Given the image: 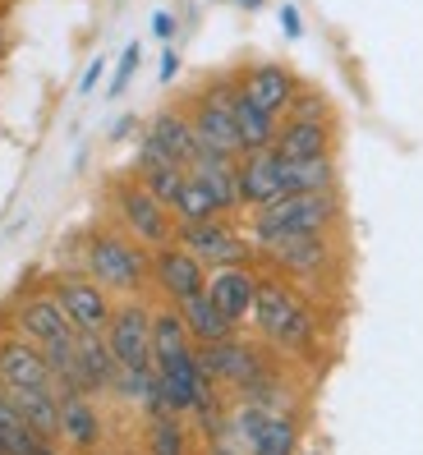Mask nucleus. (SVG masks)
<instances>
[{
    "label": "nucleus",
    "instance_id": "obj_1",
    "mask_svg": "<svg viewBox=\"0 0 423 455\" xmlns=\"http://www.w3.org/2000/svg\"><path fill=\"white\" fill-rule=\"evenodd\" d=\"M249 327L281 359H308L317 350V340H323L308 290L276 276V272L258 276V299H253V313H249Z\"/></svg>",
    "mask_w": 423,
    "mask_h": 455
},
{
    "label": "nucleus",
    "instance_id": "obj_2",
    "mask_svg": "<svg viewBox=\"0 0 423 455\" xmlns=\"http://www.w3.org/2000/svg\"><path fill=\"white\" fill-rule=\"evenodd\" d=\"M78 267L111 294V299H139L152 285V253L129 239L120 226H92L84 230V253Z\"/></svg>",
    "mask_w": 423,
    "mask_h": 455
},
{
    "label": "nucleus",
    "instance_id": "obj_3",
    "mask_svg": "<svg viewBox=\"0 0 423 455\" xmlns=\"http://www.w3.org/2000/svg\"><path fill=\"white\" fill-rule=\"evenodd\" d=\"M336 221H340V194H285L249 212L244 230L253 249L262 253L267 244H281V239H295V235H336Z\"/></svg>",
    "mask_w": 423,
    "mask_h": 455
},
{
    "label": "nucleus",
    "instance_id": "obj_4",
    "mask_svg": "<svg viewBox=\"0 0 423 455\" xmlns=\"http://www.w3.org/2000/svg\"><path fill=\"white\" fill-rule=\"evenodd\" d=\"M106 203H111V226H120L129 239H139V244L148 253L175 244V217L171 207L143 189L139 175H116L111 184H106Z\"/></svg>",
    "mask_w": 423,
    "mask_h": 455
},
{
    "label": "nucleus",
    "instance_id": "obj_5",
    "mask_svg": "<svg viewBox=\"0 0 423 455\" xmlns=\"http://www.w3.org/2000/svg\"><path fill=\"white\" fill-rule=\"evenodd\" d=\"M235 92H240V84H235V74H212L207 84L184 101V116H189L194 133H198V148L203 152H217V156H244L240 148V133H235Z\"/></svg>",
    "mask_w": 423,
    "mask_h": 455
},
{
    "label": "nucleus",
    "instance_id": "obj_6",
    "mask_svg": "<svg viewBox=\"0 0 423 455\" xmlns=\"http://www.w3.org/2000/svg\"><path fill=\"white\" fill-rule=\"evenodd\" d=\"M276 363V355L262 345L258 336H226V340H212V345H198V368L203 378L226 391V395H240L244 387H253L262 372Z\"/></svg>",
    "mask_w": 423,
    "mask_h": 455
},
{
    "label": "nucleus",
    "instance_id": "obj_7",
    "mask_svg": "<svg viewBox=\"0 0 423 455\" xmlns=\"http://www.w3.org/2000/svg\"><path fill=\"white\" fill-rule=\"evenodd\" d=\"M175 244L189 249L207 272L212 267H240V262H262L253 239L240 217H207V221H184L175 226Z\"/></svg>",
    "mask_w": 423,
    "mask_h": 455
},
{
    "label": "nucleus",
    "instance_id": "obj_8",
    "mask_svg": "<svg viewBox=\"0 0 423 455\" xmlns=\"http://www.w3.org/2000/svg\"><path fill=\"white\" fill-rule=\"evenodd\" d=\"M101 336H106V345H111L120 372H152L156 368L152 363V304H148V294L120 299Z\"/></svg>",
    "mask_w": 423,
    "mask_h": 455
},
{
    "label": "nucleus",
    "instance_id": "obj_9",
    "mask_svg": "<svg viewBox=\"0 0 423 455\" xmlns=\"http://www.w3.org/2000/svg\"><path fill=\"white\" fill-rule=\"evenodd\" d=\"M258 258L285 281L317 285L336 272V235H295V239H281V244H267Z\"/></svg>",
    "mask_w": 423,
    "mask_h": 455
},
{
    "label": "nucleus",
    "instance_id": "obj_10",
    "mask_svg": "<svg viewBox=\"0 0 423 455\" xmlns=\"http://www.w3.org/2000/svg\"><path fill=\"white\" fill-rule=\"evenodd\" d=\"M230 419L240 427L249 455H299V419L295 410H262L230 400Z\"/></svg>",
    "mask_w": 423,
    "mask_h": 455
},
{
    "label": "nucleus",
    "instance_id": "obj_11",
    "mask_svg": "<svg viewBox=\"0 0 423 455\" xmlns=\"http://www.w3.org/2000/svg\"><path fill=\"white\" fill-rule=\"evenodd\" d=\"M46 290L56 294V304L65 308L74 331H106V323H111V313H116V299L84 272V267H65V272H56L46 281Z\"/></svg>",
    "mask_w": 423,
    "mask_h": 455
},
{
    "label": "nucleus",
    "instance_id": "obj_12",
    "mask_svg": "<svg viewBox=\"0 0 423 455\" xmlns=\"http://www.w3.org/2000/svg\"><path fill=\"white\" fill-rule=\"evenodd\" d=\"M235 78H240V92L258 106V111H267L276 120L290 111L295 92L304 88V78L281 60H249L244 69H235Z\"/></svg>",
    "mask_w": 423,
    "mask_h": 455
},
{
    "label": "nucleus",
    "instance_id": "obj_13",
    "mask_svg": "<svg viewBox=\"0 0 423 455\" xmlns=\"http://www.w3.org/2000/svg\"><path fill=\"white\" fill-rule=\"evenodd\" d=\"M258 262H240V267H212L207 272V299L221 308V317L240 331L253 313L258 299Z\"/></svg>",
    "mask_w": 423,
    "mask_h": 455
},
{
    "label": "nucleus",
    "instance_id": "obj_14",
    "mask_svg": "<svg viewBox=\"0 0 423 455\" xmlns=\"http://www.w3.org/2000/svg\"><path fill=\"white\" fill-rule=\"evenodd\" d=\"M235 175H240V207H244V217L290 194V184H285V162L276 156V148L244 152L240 162H235Z\"/></svg>",
    "mask_w": 423,
    "mask_h": 455
},
{
    "label": "nucleus",
    "instance_id": "obj_15",
    "mask_svg": "<svg viewBox=\"0 0 423 455\" xmlns=\"http://www.w3.org/2000/svg\"><path fill=\"white\" fill-rule=\"evenodd\" d=\"M120 363L101 331H74V391L84 395H116Z\"/></svg>",
    "mask_w": 423,
    "mask_h": 455
},
{
    "label": "nucleus",
    "instance_id": "obj_16",
    "mask_svg": "<svg viewBox=\"0 0 423 455\" xmlns=\"http://www.w3.org/2000/svg\"><path fill=\"white\" fill-rule=\"evenodd\" d=\"M156 382H162L166 410H171V414H180V419H189V414H194V405L212 391V382L203 378V368H198V345H194V350H184V355L156 359Z\"/></svg>",
    "mask_w": 423,
    "mask_h": 455
},
{
    "label": "nucleus",
    "instance_id": "obj_17",
    "mask_svg": "<svg viewBox=\"0 0 423 455\" xmlns=\"http://www.w3.org/2000/svg\"><path fill=\"white\" fill-rule=\"evenodd\" d=\"M152 290H162L166 304H184L189 294L207 290V267L180 244H166L152 253Z\"/></svg>",
    "mask_w": 423,
    "mask_h": 455
},
{
    "label": "nucleus",
    "instance_id": "obj_18",
    "mask_svg": "<svg viewBox=\"0 0 423 455\" xmlns=\"http://www.w3.org/2000/svg\"><path fill=\"white\" fill-rule=\"evenodd\" d=\"M0 382H5V391H19V387H56L42 345H33L28 336H19V331L0 336Z\"/></svg>",
    "mask_w": 423,
    "mask_h": 455
},
{
    "label": "nucleus",
    "instance_id": "obj_19",
    "mask_svg": "<svg viewBox=\"0 0 423 455\" xmlns=\"http://www.w3.org/2000/svg\"><path fill=\"white\" fill-rule=\"evenodd\" d=\"M272 148H276V156H285V162L336 156V124L331 120H281Z\"/></svg>",
    "mask_w": 423,
    "mask_h": 455
},
{
    "label": "nucleus",
    "instance_id": "obj_20",
    "mask_svg": "<svg viewBox=\"0 0 423 455\" xmlns=\"http://www.w3.org/2000/svg\"><path fill=\"white\" fill-rule=\"evenodd\" d=\"M148 133L156 143H162V152L171 156L175 166H184L189 171L194 162H198V133H194V124H189V116H184V106H162V111H156L148 124H143Z\"/></svg>",
    "mask_w": 423,
    "mask_h": 455
},
{
    "label": "nucleus",
    "instance_id": "obj_21",
    "mask_svg": "<svg viewBox=\"0 0 423 455\" xmlns=\"http://www.w3.org/2000/svg\"><path fill=\"white\" fill-rule=\"evenodd\" d=\"M60 442L74 446L78 455L97 451V442H101V410H97L92 395H84V391H65L60 395Z\"/></svg>",
    "mask_w": 423,
    "mask_h": 455
},
{
    "label": "nucleus",
    "instance_id": "obj_22",
    "mask_svg": "<svg viewBox=\"0 0 423 455\" xmlns=\"http://www.w3.org/2000/svg\"><path fill=\"white\" fill-rule=\"evenodd\" d=\"M235 162H240V156L198 152V162L189 166V175L203 184L212 198H217V207L226 212V217H244V207H240V175H235Z\"/></svg>",
    "mask_w": 423,
    "mask_h": 455
},
{
    "label": "nucleus",
    "instance_id": "obj_23",
    "mask_svg": "<svg viewBox=\"0 0 423 455\" xmlns=\"http://www.w3.org/2000/svg\"><path fill=\"white\" fill-rule=\"evenodd\" d=\"M235 84H240V78H235ZM230 116H235V133H240V148H244V152H262V148H272V143H276L281 120L267 116V111H258V106H253L244 92H235Z\"/></svg>",
    "mask_w": 423,
    "mask_h": 455
},
{
    "label": "nucleus",
    "instance_id": "obj_24",
    "mask_svg": "<svg viewBox=\"0 0 423 455\" xmlns=\"http://www.w3.org/2000/svg\"><path fill=\"white\" fill-rule=\"evenodd\" d=\"M175 308H180V317H184V327H189L194 345H212V340H226V336H235V327L221 317V308L207 299V290L189 294V299L175 304Z\"/></svg>",
    "mask_w": 423,
    "mask_h": 455
},
{
    "label": "nucleus",
    "instance_id": "obj_25",
    "mask_svg": "<svg viewBox=\"0 0 423 455\" xmlns=\"http://www.w3.org/2000/svg\"><path fill=\"white\" fill-rule=\"evenodd\" d=\"M184 350H194V336H189V327H184L180 308L175 304L152 308V363L171 359V355H184Z\"/></svg>",
    "mask_w": 423,
    "mask_h": 455
},
{
    "label": "nucleus",
    "instance_id": "obj_26",
    "mask_svg": "<svg viewBox=\"0 0 423 455\" xmlns=\"http://www.w3.org/2000/svg\"><path fill=\"white\" fill-rule=\"evenodd\" d=\"M285 162V156H281ZM285 184L290 194H336L340 171L336 156H317V162H285Z\"/></svg>",
    "mask_w": 423,
    "mask_h": 455
},
{
    "label": "nucleus",
    "instance_id": "obj_27",
    "mask_svg": "<svg viewBox=\"0 0 423 455\" xmlns=\"http://www.w3.org/2000/svg\"><path fill=\"white\" fill-rule=\"evenodd\" d=\"M148 455H189V423L180 414L148 419Z\"/></svg>",
    "mask_w": 423,
    "mask_h": 455
},
{
    "label": "nucleus",
    "instance_id": "obj_28",
    "mask_svg": "<svg viewBox=\"0 0 423 455\" xmlns=\"http://www.w3.org/2000/svg\"><path fill=\"white\" fill-rule=\"evenodd\" d=\"M129 175H139V180H143V189H148V194H156L166 207H175V198L184 194V184H189V171L175 166V162H156V166L129 171Z\"/></svg>",
    "mask_w": 423,
    "mask_h": 455
},
{
    "label": "nucleus",
    "instance_id": "obj_29",
    "mask_svg": "<svg viewBox=\"0 0 423 455\" xmlns=\"http://www.w3.org/2000/svg\"><path fill=\"white\" fill-rule=\"evenodd\" d=\"M171 217H175V226H184V221H207V217H226V212L217 207V198H212L203 184L189 175V184H184V194L175 198V207H171Z\"/></svg>",
    "mask_w": 423,
    "mask_h": 455
},
{
    "label": "nucleus",
    "instance_id": "obj_30",
    "mask_svg": "<svg viewBox=\"0 0 423 455\" xmlns=\"http://www.w3.org/2000/svg\"><path fill=\"white\" fill-rule=\"evenodd\" d=\"M281 120H331V101H327L323 92H317V88H308V84H304Z\"/></svg>",
    "mask_w": 423,
    "mask_h": 455
},
{
    "label": "nucleus",
    "instance_id": "obj_31",
    "mask_svg": "<svg viewBox=\"0 0 423 455\" xmlns=\"http://www.w3.org/2000/svg\"><path fill=\"white\" fill-rule=\"evenodd\" d=\"M139 60H143V46H139V42H129V46L120 51L116 69H111V84H106V92H111V97H120V92L129 88V78L139 74Z\"/></svg>",
    "mask_w": 423,
    "mask_h": 455
},
{
    "label": "nucleus",
    "instance_id": "obj_32",
    "mask_svg": "<svg viewBox=\"0 0 423 455\" xmlns=\"http://www.w3.org/2000/svg\"><path fill=\"white\" fill-rule=\"evenodd\" d=\"M276 19H281V33H285L290 42H299V37H304V14H299L295 0H285V5L276 10Z\"/></svg>",
    "mask_w": 423,
    "mask_h": 455
},
{
    "label": "nucleus",
    "instance_id": "obj_33",
    "mask_svg": "<svg viewBox=\"0 0 423 455\" xmlns=\"http://www.w3.org/2000/svg\"><path fill=\"white\" fill-rule=\"evenodd\" d=\"M101 74H106V60L97 56V60L84 69V78H78V97H92V92L101 88Z\"/></svg>",
    "mask_w": 423,
    "mask_h": 455
},
{
    "label": "nucleus",
    "instance_id": "obj_34",
    "mask_svg": "<svg viewBox=\"0 0 423 455\" xmlns=\"http://www.w3.org/2000/svg\"><path fill=\"white\" fill-rule=\"evenodd\" d=\"M152 37H156V42L166 46V42L175 37V14H166V10H156V14H152Z\"/></svg>",
    "mask_w": 423,
    "mask_h": 455
},
{
    "label": "nucleus",
    "instance_id": "obj_35",
    "mask_svg": "<svg viewBox=\"0 0 423 455\" xmlns=\"http://www.w3.org/2000/svg\"><path fill=\"white\" fill-rule=\"evenodd\" d=\"M175 74H180V56H175V46H166L162 65H156V84H175Z\"/></svg>",
    "mask_w": 423,
    "mask_h": 455
},
{
    "label": "nucleus",
    "instance_id": "obj_36",
    "mask_svg": "<svg viewBox=\"0 0 423 455\" xmlns=\"http://www.w3.org/2000/svg\"><path fill=\"white\" fill-rule=\"evenodd\" d=\"M139 129V116H120L116 124H111V139L120 143V139H129V133H134Z\"/></svg>",
    "mask_w": 423,
    "mask_h": 455
},
{
    "label": "nucleus",
    "instance_id": "obj_37",
    "mask_svg": "<svg viewBox=\"0 0 423 455\" xmlns=\"http://www.w3.org/2000/svg\"><path fill=\"white\" fill-rule=\"evenodd\" d=\"M10 419H19V410L10 405V391H5V382H0V423H10Z\"/></svg>",
    "mask_w": 423,
    "mask_h": 455
},
{
    "label": "nucleus",
    "instance_id": "obj_38",
    "mask_svg": "<svg viewBox=\"0 0 423 455\" xmlns=\"http://www.w3.org/2000/svg\"><path fill=\"white\" fill-rule=\"evenodd\" d=\"M235 5H240V10H249V14H258L262 5H267V0H235Z\"/></svg>",
    "mask_w": 423,
    "mask_h": 455
},
{
    "label": "nucleus",
    "instance_id": "obj_39",
    "mask_svg": "<svg viewBox=\"0 0 423 455\" xmlns=\"http://www.w3.org/2000/svg\"><path fill=\"white\" fill-rule=\"evenodd\" d=\"M37 455H60V451H56V442H46V446H42Z\"/></svg>",
    "mask_w": 423,
    "mask_h": 455
},
{
    "label": "nucleus",
    "instance_id": "obj_40",
    "mask_svg": "<svg viewBox=\"0 0 423 455\" xmlns=\"http://www.w3.org/2000/svg\"><path fill=\"white\" fill-rule=\"evenodd\" d=\"M299 455H323V451H299Z\"/></svg>",
    "mask_w": 423,
    "mask_h": 455
}]
</instances>
